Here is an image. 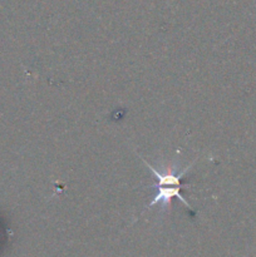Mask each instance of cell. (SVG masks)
<instances>
[{"label": "cell", "instance_id": "obj_2", "mask_svg": "<svg viewBox=\"0 0 256 257\" xmlns=\"http://www.w3.org/2000/svg\"><path fill=\"white\" fill-rule=\"evenodd\" d=\"M7 237V227H5V222L0 218V242L5 240Z\"/></svg>", "mask_w": 256, "mask_h": 257}, {"label": "cell", "instance_id": "obj_1", "mask_svg": "<svg viewBox=\"0 0 256 257\" xmlns=\"http://www.w3.org/2000/svg\"><path fill=\"white\" fill-rule=\"evenodd\" d=\"M143 163L150 168L151 172L155 175L156 177V183H153L151 186V188L155 190V196L152 197L151 202L148 203L145 207V210L147 211L148 208H152L153 206H160L162 211H167L168 208H171L172 206V200L177 198L180 202H182L191 212H195L192 206L190 205L187 200H185V197L182 196V188L186 187V183H183V177L186 176V173L193 167L196 161H193L191 165H188L187 167L183 168L182 171H176L175 168H166L165 172L157 170L156 167H153L151 163H148L145 158H142Z\"/></svg>", "mask_w": 256, "mask_h": 257}]
</instances>
